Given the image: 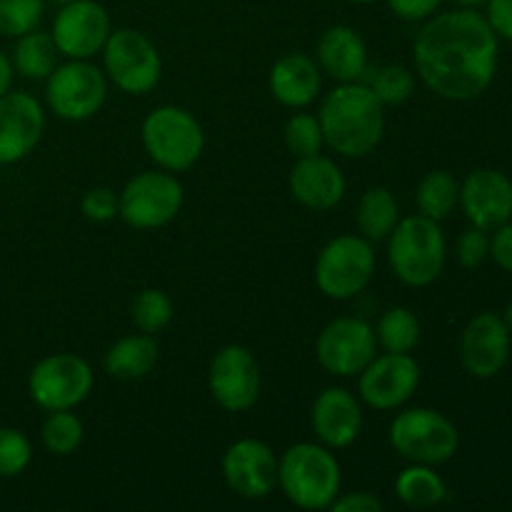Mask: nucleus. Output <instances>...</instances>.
<instances>
[{
	"instance_id": "nucleus-1",
	"label": "nucleus",
	"mask_w": 512,
	"mask_h": 512,
	"mask_svg": "<svg viewBox=\"0 0 512 512\" xmlns=\"http://www.w3.org/2000/svg\"><path fill=\"white\" fill-rule=\"evenodd\" d=\"M413 55L420 78L433 93L448 100H473L495 78L498 35L475 8L450 10L425 23Z\"/></svg>"
},
{
	"instance_id": "nucleus-2",
	"label": "nucleus",
	"mask_w": 512,
	"mask_h": 512,
	"mask_svg": "<svg viewBox=\"0 0 512 512\" xmlns=\"http://www.w3.org/2000/svg\"><path fill=\"white\" fill-rule=\"evenodd\" d=\"M318 120L325 143L348 158L368 155L385 130L383 103L365 83H340L320 105Z\"/></svg>"
},
{
	"instance_id": "nucleus-3",
	"label": "nucleus",
	"mask_w": 512,
	"mask_h": 512,
	"mask_svg": "<svg viewBox=\"0 0 512 512\" xmlns=\"http://www.w3.org/2000/svg\"><path fill=\"white\" fill-rule=\"evenodd\" d=\"M278 483L298 508L325 510L340 493V465L320 445L298 443L278 463Z\"/></svg>"
},
{
	"instance_id": "nucleus-4",
	"label": "nucleus",
	"mask_w": 512,
	"mask_h": 512,
	"mask_svg": "<svg viewBox=\"0 0 512 512\" xmlns=\"http://www.w3.org/2000/svg\"><path fill=\"white\" fill-rule=\"evenodd\" d=\"M388 258L393 273L413 288L435 283L445 268V238L438 220L410 215L388 235Z\"/></svg>"
},
{
	"instance_id": "nucleus-5",
	"label": "nucleus",
	"mask_w": 512,
	"mask_h": 512,
	"mask_svg": "<svg viewBox=\"0 0 512 512\" xmlns=\"http://www.w3.org/2000/svg\"><path fill=\"white\" fill-rule=\"evenodd\" d=\"M143 145L150 158L165 170H188L203 153V130L198 120L183 108L163 105L143 123Z\"/></svg>"
},
{
	"instance_id": "nucleus-6",
	"label": "nucleus",
	"mask_w": 512,
	"mask_h": 512,
	"mask_svg": "<svg viewBox=\"0 0 512 512\" xmlns=\"http://www.w3.org/2000/svg\"><path fill=\"white\" fill-rule=\"evenodd\" d=\"M373 270L375 253L370 240L358 235H340L320 250L315 263V283L328 298L348 300L370 283Z\"/></svg>"
},
{
	"instance_id": "nucleus-7",
	"label": "nucleus",
	"mask_w": 512,
	"mask_h": 512,
	"mask_svg": "<svg viewBox=\"0 0 512 512\" xmlns=\"http://www.w3.org/2000/svg\"><path fill=\"white\" fill-rule=\"evenodd\" d=\"M390 443L403 458L418 465L448 463L458 450V430L445 415L430 408L405 410L390 425Z\"/></svg>"
},
{
	"instance_id": "nucleus-8",
	"label": "nucleus",
	"mask_w": 512,
	"mask_h": 512,
	"mask_svg": "<svg viewBox=\"0 0 512 512\" xmlns=\"http://www.w3.org/2000/svg\"><path fill=\"white\" fill-rule=\"evenodd\" d=\"M28 388L30 398L43 410H70L93 390V370L78 355H50L35 365Z\"/></svg>"
},
{
	"instance_id": "nucleus-9",
	"label": "nucleus",
	"mask_w": 512,
	"mask_h": 512,
	"mask_svg": "<svg viewBox=\"0 0 512 512\" xmlns=\"http://www.w3.org/2000/svg\"><path fill=\"white\" fill-rule=\"evenodd\" d=\"M105 70L120 90L133 95L150 93L160 78V55L143 33L133 28L115 30L103 48Z\"/></svg>"
},
{
	"instance_id": "nucleus-10",
	"label": "nucleus",
	"mask_w": 512,
	"mask_h": 512,
	"mask_svg": "<svg viewBox=\"0 0 512 512\" xmlns=\"http://www.w3.org/2000/svg\"><path fill=\"white\" fill-rule=\"evenodd\" d=\"M183 205V185L168 173H140L125 185L118 213L133 228L148 230L170 223Z\"/></svg>"
},
{
	"instance_id": "nucleus-11",
	"label": "nucleus",
	"mask_w": 512,
	"mask_h": 512,
	"mask_svg": "<svg viewBox=\"0 0 512 512\" xmlns=\"http://www.w3.org/2000/svg\"><path fill=\"white\" fill-rule=\"evenodd\" d=\"M48 105L65 120H85L98 113L108 95L105 75L88 60H73L48 75Z\"/></svg>"
},
{
	"instance_id": "nucleus-12",
	"label": "nucleus",
	"mask_w": 512,
	"mask_h": 512,
	"mask_svg": "<svg viewBox=\"0 0 512 512\" xmlns=\"http://www.w3.org/2000/svg\"><path fill=\"white\" fill-rule=\"evenodd\" d=\"M375 330L363 318H335L318 335V360L330 375L350 378L375 358Z\"/></svg>"
},
{
	"instance_id": "nucleus-13",
	"label": "nucleus",
	"mask_w": 512,
	"mask_h": 512,
	"mask_svg": "<svg viewBox=\"0 0 512 512\" xmlns=\"http://www.w3.org/2000/svg\"><path fill=\"white\" fill-rule=\"evenodd\" d=\"M110 35V18L95 0H73L60 5L53 20V40L58 53L73 60H88L105 48Z\"/></svg>"
},
{
	"instance_id": "nucleus-14",
	"label": "nucleus",
	"mask_w": 512,
	"mask_h": 512,
	"mask_svg": "<svg viewBox=\"0 0 512 512\" xmlns=\"http://www.w3.org/2000/svg\"><path fill=\"white\" fill-rule=\"evenodd\" d=\"M210 390L230 413L253 408L260 395V368L253 353L243 345H228L220 350L210 365Z\"/></svg>"
},
{
	"instance_id": "nucleus-15",
	"label": "nucleus",
	"mask_w": 512,
	"mask_h": 512,
	"mask_svg": "<svg viewBox=\"0 0 512 512\" xmlns=\"http://www.w3.org/2000/svg\"><path fill=\"white\" fill-rule=\"evenodd\" d=\"M420 383V368L408 353L373 358L360 373V395L375 410H393L413 398Z\"/></svg>"
},
{
	"instance_id": "nucleus-16",
	"label": "nucleus",
	"mask_w": 512,
	"mask_h": 512,
	"mask_svg": "<svg viewBox=\"0 0 512 512\" xmlns=\"http://www.w3.org/2000/svg\"><path fill=\"white\" fill-rule=\"evenodd\" d=\"M45 128L38 100L28 93L0 95V165H10L33 153Z\"/></svg>"
},
{
	"instance_id": "nucleus-17",
	"label": "nucleus",
	"mask_w": 512,
	"mask_h": 512,
	"mask_svg": "<svg viewBox=\"0 0 512 512\" xmlns=\"http://www.w3.org/2000/svg\"><path fill=\"white\" fill-rule=\"evenodd\" d=\"M510 355V330L500 315L480 313L465 328L460 358L475 378H493L505 368Z\"/></svg>"
},
{
	"instance_id": "nucleus-18",
	"label": "nucleus",
	"mask_w": 512,
	"mask_h": 512,
	"mask_svg": "<svg viewBox=\"0 0 512 512\" xmlns=\"http://www.w3.org/2000/svg\"><path fill=\"white\" fill-rule=\"evenodd\" d=\"M223 475L235 493L258 500L273 493L278 483V460L260 440H238L225 453Z\"/></svg>"
},
{
	"instance_id": "nucleus-19",
	"label": "nucleus",
	"mask_w": 512,
	"mask_h": 512,
	"mask_svg": "<svg viewBox=\"0 0 512 512\" xmlns=\"http://www.w3.org/2000/svg\"><path fill=\"white\" fill-rule=\"evenodd\" d=\"M465 215L480 230H495L512 218V183L500 170H475L460 188Z\"/></svg>"
},
{
	"instance_id": "nucleus-20",
	"label": "nucleus",
	"mask_w": 512,
	"mask_h": 512,
	"mask_svg": "<svg viewBox=\"0 0 512 512\" xmlns=\"http://www.w3.org/2000/svg\"><path fill=\"white\" fill-rule=\"evenodd\" d=\"M290 193L298 203L313 210H330L343 200L345 178L338 165L323 155L298 158L290 170Z\"/></svg>"
},
{
	"instance_id": "nucleus-21",
	"label": "nucleus",
	"mask_w": 512,
	"mask_h": 512,
	"mask_svg": "<svg viewBox=\"0 0 512 512\" xmlns=\"http://www.w3.org/2000/svg\"><path fill=\"white\" fill-rule=\"evenodd\" d=\"M363 425V413L353 393L345 388H328L313 403V430L328 448H348L355 443Z\"/></svg>"
},
{
	"instance_id": "nucleus-22",
	"label": "nucleus",
	"mask_w": 512,
	"mask_h": 512,
	"mask_svg": "<svg viewBox=\"0 0 512 512\" xmlns=\"http://www.w3.org/2000/svg\"><path fill=\"white\" fill-rule=\"evenodd\" d=\"M320 68L338 83H358L368 73V50L363 38L348 25L325 30L318 45Z\"/></svg>"
},
{
	"instance_id": "nucleus-23",
	"label": "nucleus",
	"mask_w": 512,
	"mask_h": 512,
	"mask_svg": "<svg viewBox=\"0 0 512 512\" xmlns=\"http://www.w3.org/2000/svg\"><path fill=\"white\" fill-rule=\"evenodd\" d=\"M270 90L280 103L290 108H303L313 103L320 90L318 65L303 53L285 55L270 70Z\"/></svg>"
},
{
	"instance_id": "nucleus-24",
	"label": "nucleus",
	"mask_w": 512,
	"mask_h": 512,
	"mask_svg": "<svg viewBox=\"0 0 512 512\" xmlns=\"http://www.w3.org/2000/svg\"><path fill=\"white\" fill-rule=\"evenodd\" d=\"M155 360H158V343L148 333L128 335V338L118 340L108 350V355H105V370L113 378L138 380L153 370Z\"/></svg>"
},
{
	"instance_id": "nucleus-25",
	"label": "nucleus",
	"mask_w": 512,
	"mask_h": 512,
	"mask_svg": "<svg viewBox=\"0 0 512 512\" xmlns=\"http://www.w3.org/2000/svg\"><path fill=\"white\" fill-rule=\"evenodd\" d=\"M398 225V203L393 193L385 188H370L360 198L358 205V228L368 240H385Z\"/></svg>"
},
{
	"instance_id": "nucleus-26",
	"label": "nucleus",
	"mask_w": 512,
	"mask_h": 512,
	"mask_svg": "<svg viewBox=\"0 0 512 512\" xmlns=\"http://www.w3.org/2000/svg\"><path fill=\"white\" fill-rule=\"evenodd\" d=\"M395 493L403 500L408 508H435L445 500L448 490L440 480L438 473L428 468V465H418L403 470L400 478L395 480Z\"/></svg>"
},
{
	"instance_id": "nucleus-27",
	"label": "nucleus",
	"mask_w": 512,
	"mask_h": 512,
	"mask_svg": "<svg viewBox=\"0 0 512 512\" xmlns=\"http://www.w3.org/2000/svg\"><path fill=\"white\" fill-rule=\"evenodd\" d=\"M55 58H58V45H55L53 35L30 30V33L20 35L18 45H15L13 63L20 75L40 80L53 73Z\"/></svg>"
},
{
	"instance_id": "nucleus-28",
	"label": "nucleus",
	"mask_w": 512,
	"mask_h": 512,
	"mask_svg": "<svg viewBox=\"0 0 512 512\" xmlns=\"http://www.w3.org/2000/svg\"><path fill=\"white\" fill-rule=\"evenodd\" d=\"M418 208L420 215L433 220H443L453 213L455 203L460 200V185L448 170H435L423 178V183L418 185Z\"/></svg>"
},
{
	"instance_id": "nucleus-29",
	"label": "nucleus",
	"mask_w": 512,
	"mask_h": 512,
	"mask_svg": "<svg viewBox=\"0 0 512 512\" xmlns=\"http://www.w3.org/2000/svg\"><path fill=\"white\" fill-rule=\"evenodd\" d=\"M375 340L385 353H410L420 340V323L408 308H390L380 318Z\"/></svg>"
},
{
	"instance_id": "nucleus-30",
	"label": "nucleus",
	"mask_w": 512,
	"mask_h": 512,
	"mask_svg": "<svg viewBox=\"0 0 512 512\" xmlns=\"http://www.w3.org/2000/svg\"><path fill=\"white\" fill-rule=\"evenodd\" d=\"M43 443L50 453L70 455L83 443V423L68 410H53L43 423Z\"/></svg>"
},
{
	"instance_id": "nucleus-31",
	"label": "nucleus",
	"mask_w": 512,
	"mask_h": 512,
	"mask_svg": "<svg viewBox=\"0 0 512 512\" xmlns=\"http://www.w3.org/2000/svg\"><path fill=\"white\" fill-rule=\"evenodd\" d=\"M368 88L373 90L375 98L383 105H398L405 103L413 93V73L403 65H383L378 70H370Z\"/></svg>"
},
{
	"instance_id": "nucleus-32",
	"label": "nucleus",
	"mask_w": 512,
	"mask_h": 512,
	"mask_svg": "<svg viewBox=\"0 0 512 512\" xmlns=\"http://www.w3.org/2000/svg\"><path fill=\"white\" fill-rule=\"evenodd\" d=\"M45 0H0V35L20 38L38 28Z\"/></svg>"
},
{
	"instance_id": "nucleus-33",
	"label": "nucleus",
	"mask_w": 512,
	"mask_h": 512,
	"mask_svg": "<svg viewBox=\"0 0 512 512\" xmlns=\"http://www.w3.org/2000/svg\"><path fill=\"white\" fill-rule=\"evenodd\" d=\"M133 320L143 333H158L173 320V303L163 290H143L133 303Z\"/></svg>"
},
{
	"instance_id": "nucleus-34",
	"label": "nucleus",
	"mask_w": 512,
	"mask_h": 512,
	"mask_svg": "<svg viewBox=\"0 0 512 512\" xmlns=\"http://www.w3.org/2000/svg\"><path fill=\"white\" fill-rule=\"evenodd\" d=\"M285 143L295 158H308V155H318L323 148V128L320 120L313 115H293L285 125Z\"/></svg>"
},
{
	"instance_id": "nucleus-35",
	"label": "nucleus",
	"mask_w": 512,
	"mask_h": 512,
	"mask_svg": "<svg viewBox=\"0 0 512 512\" xmlns=\"http://www.w3.org/2000/svg\"><path fill=\"white\" fill-rule=\"evenodd\" d=\"M28 438L15 428H0V478H15L30 463Z\"/></svg>"
},
{
	"instance_id": "nucleus-36",
	"label": "nucleus",
	"mask_w": 512,
	"mask_h": 512,
	"mask_svg": "<svg viewBox=\"0 0 512 512\" xmlns=\"http://www.w3.org/2000/svg\"><path fill=\"white\" fill-rule=\"evenodd\" d=\"M490 255V240L485 230L470 228L458 238V260L463 268H478Z\"/></svg>"
},
{
	"instance_id": "nucleus-37",
	"label": "nucleus",
	"mask_w": 512,
	"mask_h": 512,
	"mask_svg": "<svg viewBox=\"0 0 512 512\" xmlns=\"http://www.w3.org/2000/svg\"><path fill=\"white\" fill-rule=\"evenodd\" d=\"M83 215L93 223H108L118 215V198L113 195V190L108 188H95L90 193H85L83 198Z\"/></svg>"
},
{
	"instance_id": "nucleus-38",
	"label": "nucleus",
	"mask_w": 512,
	"mask_h": 512,
	"mask_svg": "<svg viewBox=\"0 0 512 512\" xmlns=\"http://www.w3.org/2000/svg\"><path fill=\"white\" fill-rule=\"evenodd\" d=\"M395 15L405 20H425L443 5V0H388Z\"/></svg>"
},
{
	"instance_id": "nucleus-39",
	"label": "nucleus",
	"mask_w": 512,
	"mask_h": 512,
	"mask_svg": "<svg viewBox=\"0 0 512 512\" xmlns=\"http://www.w3.org/2000/svg\"><path fill=\"white\" fill-rule=\"evenodd\" d=\"M488 23L495 35L512 40V0H488Z\"/></svg>"
},
{
	"instance_id": "nucleus-40",
	"label": "nucleus",
	"mask_w": 512,
	"mask_h": 512,
	"mask_svg": "<svg viewBox=\"0 0 512 512\" xmlns=\"http://www.w3.org/2000/svg\"><path fill=\"white\" fill-rule=\"evenodd\" d=\"M495 238L490 240V255L495 258V263L500 265L503 270L512 273V223L508 220L505 225L495 228Z\"/></svg>"
},
{
	"instance_id": "nucleus-41",
	"label": "nucleus",
	"mask_w": 512,
	"mask_h": 512,
	"mask_svg": "<svg viewBox=\"0 0 512 512\" xmlns=\"http://www.w3.org/2000/svg\"><path fill=\"white\" fill-rule=\"evenodd\" d=\"M330 508L335 512H380L383 510V503L370 493H355L345 495V498H335V503Z\"/></svg>"
},
{
	"instance_id": "nucleus-42",
	"label": "nucleus",
	"mask_w": 512,
	"mask_h": 512,
	"mask_svg": "<svg viewBox=\"0 0 512 512\" xmlns=\"http://www.w3.org/2000/svg\"><path fill=\"white\" fill-rule=\"evenodd\" d=\"M13 83V63L8 60V55L0 50V95H5Z\"/></svg>"
},
{
	"instance_id": "nucleus-43",
	"label": "nucleus",
	"mask_w": 512,
	"mask_h": 512,
	"mask_svg": "<svg viewBox=\"0 0 512 512\" xmlns=\"http://www.w3.org/2000/svg\"><path fill=\"white\" fill-rule=\"evenodd\" d=\"M458 5H463V8H478V5L488 3V0H455Z\"/></svg>"
},
{
	"instance_id": "nucleus-44",
	"label": "nucleus",
	"mask_w": 512,
	"mask_h": 512,
	"mask_svg": "<svg viewBox=\"0 0 512 512\" xmlns=\"http://www.w3.org/2000/svg\"><path fill=\"white\" fill-rule=\"evenodd\" d=\"M505 323H508V328H512V303L508 305V310H505Z\"/></svg>"
},
{
	"instance_id": "nucleus-45",
	"label": "nucleus",
	"mask_w": 512,
	"mask_h": 512,
	"mask_svg": "<svg viewBox=\"0 0 512 512\" xmlns=\"http://www.w3.org/2000/svg\"><path fill=\"white\" fill-rule=\"evenodd\" d=\"M48 3H55V5H68V3H73V0H48Z\"/></svg>"
},
{
	"instance_id": "nucleus-46",
	"label": "nucleus",
	"mask_w": 512,
	"mask_h": 512,
	"mask_svg": "<svg viewBox=\"0 0 512 512\" xmlns=\"http://www.w3.org/2000/svg\"><path fill=\"white\" fill-rule=\"evenodd\" d=\"M353 3H373V0H353Z\"/></svg>"
}]
</instances>
